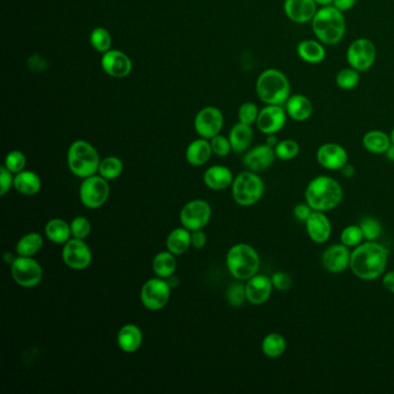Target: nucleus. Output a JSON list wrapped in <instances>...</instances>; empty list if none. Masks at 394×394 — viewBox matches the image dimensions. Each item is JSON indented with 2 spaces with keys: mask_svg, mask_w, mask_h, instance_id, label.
<instances>
[{
  "mask_svg": "<svg viewBox=\"0 0 394 394\" xmlns=\"http://www.w3.org/2000/svg\"><path fill=\"white\" fill-rule=\"evenodd\" d=\"M15 259H16V257H14V254H12V253L6 252L4 254V261L5 263L8 265H12L14 263Z\"/></svg>",
  "mask_w": 394,
  "mask_h": 394,
  "instance_id": "55",
  "label": "nucleus"
},
{
  "mask_svg": "<svg viewBox=\"0 0 394 394\" xmlns=\"http://www.w3.org/2000/svg\"><path fill=\"white\" fill-rule=\"evenodd\" d=\"M315 3L320 8H324V6H330L333 4V0H315Z\"/></svg>",
  "mask_w": 394,
  "mask_h": 394,
  "instance_id": "57",
  "label": "nucleus"
},
{
  "mask_svg": "<svg viewBox=\"0 0 394 394\" xmlns=\"http://www.w3.org/2000/svg\"><path fill=\"white\" fill-rule=\"evenodd\" d=\"M253 135L254 134H253L252 125H248L241 122L235 124L228 137L233 152L236 154H242L246 152L252 144Z\"/></svg>",
  "mask_w": 394,
  "mask_h": 394,
  "instance_id": "27",
  "label": "nucleus"
},
{
  "mask_svg": "<svg viewBox=\"0 0 394 394\" xmlns=\"http://www.w3.org/2000/svg\"><path fill=\"white\" fill-rule=\"evenodd\" d=\"M278 142H278V139H276V134H270V135H267L266 144H267L268 146H271V147L274 148V147L278 145Z\"/></svg>",
  "mask_w": 394,
  "mask_h": 394,
  "instance_id": "54",
  "label": "nucleus"
},
{
  "mask_svg": "<svg viewBox=\"0 0 394 394\" xmlns=\"http://www.w3.org/2000/svg\"><path fill=\"white\" fill-rule=\"evenodd\" d=\"M360 80H361L360 72L350 66L341 68L335 75V83L342 90H352L356 88Z\"/></svg>",
  "mask_w": 394,
  "mask_h": 394,
  "instance_id": "37",
  "label": "nucleus"
},
{
  "mask_svg": "<svg viewBox=\"0 0 394 394\" xmlns=\"http://www.w3.org/2000/svg\"><path fill=\"white\" fill-rule=\"evenodd\" d=\"M283 11L291 23L305 25L313 21L318 5L315 0H285Z\"/></svg>",
  "mask_w": 394,
  "mask_h": 394,
  "instance_id": "17",
  "label": "nucleus"
},
{
  "mask_svg": "<svg viewBox=\"0 0 394 394\" xmlns=\"http://www.w3.org/2000/svg\"><path fill=\"white\" fill-rule=\"evenodd\" d=\"M306 231L313 242L325 243L331 236L332 227L330 220L323 212L315 211L306 220Z\"/></svg>",
  "mask_w": 394,
  "mask_h": 394,
  "instance_id": "22",
  "label": "nucleus"
},
{
  "mask_svg": "<svg viewBox=\"0 0 394 394\" xmlns=\"http://www.w3.org/2000/svg\"><path fill=\"white\" fill-rule=\"evenodd\" d=\"M365 238L361 227L358 226H350L345 228L341 233V242L343 246H356Z\"/></svg>",
  "mask_w": 394,
  "mask_h": 394,
  "instance_id": "43",
  "label": "nucleus"
},
{
  "mask_svg": "<svg viewBox=\"0 0 394 394\" xmlns=\"http://www.w3.org/2000/svg\"><path fill=\"white\" fill-rule=\"evenodd\" d=\"M362 144L368 152L373 154H385L392 145L390 135L380 130L369 131L362 139Z\"/></svg>",
  "mask_w": 394,
  "mask_h": 394,
  "instance_id": "31",
  "label": "nucleus"
},
{
  "mask_svg": "<svg viewBox=\"0 0 394 394\" xmlns=\"http://www.w3.org/2000/svg\"><path fill=\"white\" fill-rule=\"evenodd\" d=\"M62 258L67 267L75 271H82L90 267L93 261V253L85 239L73 237L64 244Z\"/></svg>",
  "mask_w": 394,
  "mask_h": 394,
  "instance_id": "13",
  "label": "nucleus"
},
{
  "mask_svg": "<svg viewBox=\"0 0 394 394\" xmlns=\"http://www.w3.org/2000/svg\"><path fill=\"white\" fill-rule=\"evenodd\" d=\"M45 236L55 244H65L72 237L71 224L63 219H51L45 224Z\"/></svg>",
  "mask_w": 394,
  "mask_h": 394,
  "instance_id": "30",
  "label": "nucleus"
},
{
  "mask_svg": "<svg viewBox=\"0 0 394 394\" xmlns=\"http://www.w3.org/2000/svg\"><path fill=\"white\" fill-rule=\"evenodd\" d=\"M317 161L328 170H338L348 163V154L342 146L328 142L320 146L317 150Z\"/></svg>",
  "mask_w": 394,
  "mask_h": 394,
  "instance_id": "18",
  "label": "nucleus"
},
{
  "mask_svg": "<svg viewBox=\"0 0 394 394\" xmlns=\"http://www.w3.org/2000/svg\"><path fill=\"white\" fill-rule=\"evenodd\" d=\"M40 176L31 170H23L14 175V189L23 196H35L41 190Z\"/></svg>",
  "mask_w": 394,
  "mask_h": 394,
  "instance_id": "29",
  "label": "nucleus"
},
{
  "mask_svg": "<svg viewBox=\"0 0 394 394\" xmlns=\"http://www.w3.org/2000/svg\"><path fill=\"white\" fill-rule=\"evenodd\" d=\"M14 187V176L5 166L0 167V196L8 194Z\"/></svg>",
  "mask_w": 394,
  "mask_h": 394,
  "instance_id": "47",
  "label": "nucleus"
},
{
  "mask_svg": "<svg viewBox=\"0 0 394 394\" xmlns=\"http://www.w3.org/2000/svg\"><path fill=\"white\" fill-rule=\"evenodd\" d=\"M102 70L111 78L123 79L131 75L133 64L127 53L119 50H109L101 60Z\"/></svg>",
  "mask_w": 394,
  "mask_h": 394,
  "instance_id": "16",
  "label": "nucleus"
},
{
  "mask_svg": "<svg viewBox=\"0 0 394 394\" xmlns=\"http://www.w3.org/2000/svg\"><path fill=\"white\" fill-rule=\"evenodd\" d=\"M357 0H333V6L338 8L339 11L346 12L350 11L352 8L356 5Z\"/></svg>",
  "mask_w": 394,
  "mask_h": 394,
  "instance_id": "51",
  "label": "nucleus"
},
{
  "mask_svg": "<svg viewBox=\"0 0 394 394\" xmlns=\"http://www.w3.org/2000/svg\"><path fill=\"white\" fill-rule=\"evenodd\" d=\"M90 45L97 53H105L111 50L112 38L108 30L103 27H97L90 33Z\"/></svg>",
  "mask_w": 394,
  "mask_h": 394,
  "instance_id": "38",
  "label": "nucleus"
},
{
  "mask_svg": "<svg viewBox=\"0 0 394 394\" xmlns=\"http://www.w3.org/2000/svg\"><path fill=\"white\" fill-rule=\"evenodd\" d=\"M207 243V237L205 234L202 229L201 231H192L191 234V246H194V249L201 250L204 249Z\"/></svg>",
  "mask_w": 394,
  "mask_h": 394,
  "instance_id": "49",
  "label": "nucleus"
},
{
  "mask_svg": "<svg viewBox=\"0 0 394 394\" xmlns=\"http://www.w3.org/2000/svg\"><path fill=\"white\" fill-rule=\"evenodd\" d=\"M350 250L346 246H333L326 250L323 256L324 267L331 273H341L350 264Z\"/></svg>",
  "mask_w": 394,
  "mask_h": 394,
  "instance_id": "23",
  "label": "nucleus"
},
{
  "mask_svg": "<svg viewBox=\"0 0 394 394\" xmlns=\"http://www.w3.org/2000/svg\"><path fill=\"white\" fill-rule=\"evenodd\" d=\"M213 150L211 142L200 138L194 140L186 148L185 157L187 162L194 167H201L209 162L212 157Z\"/></svg>",
  "mask_w": 394,
  "mask_h": 394,
  "instance_id": "28",
  "label": "nucleus"
},
{
  "mask_svg": "<svg viewBox=\"0 0 394 394\" xmlns=\"http://www.w3.org/2000/svg\"><path fill=\"white\" fill-rule=\"evenodd\" d=\"M261 348H263V352L266 356L276 358V357L281 356L285 353L287 342L283 335L278 334V333H271V334L265 337L263 343H261Z\"/></svg>",
  "mask_w": 394,
  "mask_h": 394,
  "instance_id": "35",
  "label": "nucleus"
},
{
  "mask_svg": "<svg viewBox=\"0 0 394 394\" xmlns=\"http://www.w3.org/2000/svg\"><path fill=\"white\" fill-rule=\"evenodd\" d=\"M170 293L171 287L169 286L167 280L154 278L144 283L140 298L146 309L159 311L168 304Z\"/></svg>",
  "mask_w": 394,
  "mask_h": 394,
  "instance_id": "11",
  "label": "nucleus"
},
{
  "mask_svg": "<svg viewBox=\"0 0 394 394\" xmlns=\"http://www.w3.org/2000/svg\"><path fill=\"white\" fill-rule=\"evenodd\" d=\"M342 175L345 177H352L354 175V168L350 164L347 163L345 167L342 168Z\"/></svg>",
  "mask_w": 394,
  "mask_h": 394,
  "instance_id": "53",
  "label": "nucleus"
},
{
  "mask_svg": "<svg viewBox=\"0 0 394 394\" xmlns=\"http://www.w3.org/2000/svg\"><path fill=\"white\" fill-rule=\"evenodd\" d=\"M256 93L265 105H285L291 95L289 79L276 68L265 70L257 79Z\"/></svg>",
  "mask_w": 394,
  "mask_h": 394,
  "instance_id": "3",
  "label": "nucleus"
},
{
  "mask_svg": "<svg viewBox=\"0 0 394 394\" xmlns=\"http://www.w3.org/2000/svg\"><path fill=\"white\" fill-rule=\"evenodd\" d=\"M296 53L300 60L308 64L323 63L326 58L325 45L318 40L313 38H306L300 42L296 48Z\"/></svg>",
  "mask_w": 394,
  "mask_h": 394,
  "instance_id": "26",
  "label": "nucleus"
},
{
  "mask_svg": "<svg viewBox=\"0 0 394 394\" xmlns=\"http://www.w3.org/2000/svg\"><path fill=\"white\" fill-rule=\"evenodd\" d=\"M12 278L23 288L38 287L43 279V270L33 257L18 256L11 265Z\"/></svg>",
  "mask_w": 394,
  "mask_h": 394,
  "instance_id": "10",
  "label": "nucleus"
},
{
  "mask_svg": "<svg viewBox=\"0 0 394 394\" xmlns=\"http://www.w3.org/2000/svg\"><path fill=\"white\" fill-rule=\"evenodd\" d=\"M294 214L296 219L306 222V220L309 219V216L313 214V209L309 205L300 204L295 207Z\"/></svg>",
  "mask_w": 394,
  "mask_h": 394,
  "instance_id": "50",
  "label": "nucleus"
},
{
  "mask_svg": "<svg viewBox=\"0 0 394 394\" xmlns=\"http://www.w3.org/2000/svg\"><path fill=\"white\" fill-rule=\"evenodd\" d=\"M346 58L348 65L360 73L368 71L375 64L377 48L369 38H357L347 49Z\"/></svg>",
  "mask_w": 394,
  "mask_h": 394,
  "instance_id": "9",
  "label": "nucleus"
},
{
  "mask_svg": "<svg viewBox=\"0 0 394 394\" xmlns=\"http://www.w3.org/2000/svg\"><path fill=\"white\" fill-rule=\"evenodd\" d=\"M108 182L100 175L90 176L83 179L79 189V197L82 205L90 209L102 207L110 196Z\"/></svg>",
  "mask_w": 394,
  "mask_h": 394,
  "instance_id": "8",
  "label": "nucleus"
},
{
  "mask_svg": "<svg viewBox=\"0 0 394 394\" xmlns=\"http://www.w3.org/2000/svg\"><path fill=\"white\" fill-rule=\"evenodd\" d=\"M383 285L389 291L394 294V272H390L384 276Z\"/></svg>",
  "mask_w": 394,
  "mask_h": 394,
  "instance_id": "52",
  "label": "nucleus"
},
{
  "mask_svg": "<svg viewBox=\"0 0 394 394\" xmlns=\"http://www.w3.org/2000/svg\"><path fill=\"white\" fill-rule=\"evenodd\" d=\"M389 251L386 248L373 241H369L356 250L350 256V268L360 279L373 280L380 278L385 271Z\"/></svg>",
  "mask_w": 394,
  "mask_h": 394,
  "instance_id": "1",
  "label": "nucleus"
},
{
  "mask_svg": "<svg viewBox=\"0 0 394 394\" xmlns=\"http://www.w3.org/2000/svg\"><path fill=\"white\" fill-rule=\"evenodd\" d=\"M386 154L387 159L390 161H394V145L390 146V148L387 149V152L385 153Z\"/></svg>",
  "mask_w": 394,
  "mask_h": 394,
  "instance_id": "58",
  "label": "nucleus"
},
{
  "mask_svg": "<svg viewBox=\"0 0 394 394\" xmlns=\"http://www.w3.org/2000/svg\"><path fill=\"white\" fill-rule=\"evenodd\" d=\"M176 268H177V261H176L175 254L163 251V252L157 253L154 257L153 261V271L157 274V278L167 280L171 276L175 274Z\"/></svg>",
  "mask_w": 394,
  "mask_h": 394,
  "instance_id": "33",
  "label": "nucleus"
},
{
  "mask_svg": "<svg viewBox=\"0 0 394 394\" xmlns=\"http://www.w3.org/2000/svg\"><path fill=\"white\" fill-rule=\"evenodd\" d=\"M246 300H248L246 286H243L242 283H234L229 287L227 291V301L231 306L238 308L243 305Z\"/></svg>",
  "mask_w": 394,
  "mask_h": 394,
  "instance_id": "44",
  "label": "nucleus"
},
{
  "mask_svg": "<svg viewBox=\"0 0 394 394\" xmlns=\"http://www.w3.org/2000/svg\"><path fill=\"white\" fill-rule=\"evenodd\" d=\"M360 227L363 231V236L368 241H375L382 234V226L377 220L372 219V218H367V219L363 220Z\"/></svg>",
  "mask_w": 394,
  "mask_h": 394,
  "instance_id": "45",
  "label": "nucleus"
},
{
  "mask_svg": "<svg viewBox=\"0 0 394 394\" xmlns=\"http://www.w3.org/2000/svg\"><path fill=\"white\" fill-rule=\"evenodd\" d=\"M342 187L335 179L319 176L313 179L305 191L306 202L313 211L326 212L335 209L341 201Z\"/></svg>",
  "mask_w": 394,
  "mask_h": 394,
  "instance_id": "4",
  "label": "nucleus"
},
{
  "mask_svg": "<svg viewBox=\"0 0 394 394\" xmlns=\"http://www.w3.org/2000/svg\"><path fill=\"white\" fill-rule=\"evenodd\" d=\"M43 244L44 239L42 237V235L38 233H29L20 238L15 251L18 253V256L34 257L41 251Z\"/></svg>",
  "mask_w": 394,
  "mask_h": 394,
  "instance_id": "34",
  "label": "nucleus"
},
{
  "mask_svg": "<svg viewBox=\"0 0 394 394\" xmlns=\"http://www.w3.org/2000/svg\"><path fill=\"white\" fill-rule=\"evenodd\" d=\"M274 148L268 146L259 145L246 153V157H243V163L250 171L258 172L264 171L271 167L274 159H276Z\"/></svg>",
  "mask_w": 394,
  "mask_h": 394,
  "instance_id": "19",
  "label": "nucleus"
},
{
  "mask_svg": "<svg viewBox=\"0 0 394 394\" xmlns=\"http://www.w3.org/2000/svg\"><path fill=\"white\" fill-rule=\"evenodd\" d=\"M391 142H392V144H393L394 145V127H393V130H392V132H391Z\"/></svg>",
  "mask_w": 394,
  "mask_h": 394,
  "instance_id": "59",
  "label": "nucleus"
},
{
  "mask_svg": "<svg viewBox=\"0 0 394 394\" xmlns=\"http://www.w3.org/2000/svg\"><path fill=\"white\" fill-rule=\"evenodd\" d=\"M259 109L256 103L253 102H244L239 109H238V120L241 123L252 125L256 123L258 116H259Z\"/></svg>",
  "mask_w": 394,
  "mask_h": 394,
  "instance_id": "41",
  "label": "nucleus"
},
{
  "mask_svg": "<svg viewBox=\"0 0 394 394\" xmlns=\"http://www.w3.org/2000/svg\"><path fill=\"white\" fill-rule=\"evenodd\" d=\"M286 109L283 105H266L259 111L256 125L261 133L270 135L283 130L287 123Z\"/></svg>",
  "mask_w": 394,
  "mask_h": 394,
  "instance_id": "15",
  "label": "nucleus"
},
{
  "mask_svg": "<svg viewBox=\"0 0 394 394\" xmlns=\"http://www.w3.org/2000/svg\"><path fill=\"white\" fill-rule=\"evenodd\" d=\"M261 266V258L252 246L239 243L233 246L227 254L228 271L235 279L246 281L256 276Z\"/></svg>",
  "mask_w": 394,
  "mask_h": 394,
  "instance_id": "6",
  "label": "nucleus"
},
{
  "mask_svg": "<svg viewBox=\"0 0 394 394\" xmlns=\"http://www.w3.org/2000/svg\"><path fill=\"white\" fill-rule=\"evenodd\" d=\"M72 237L78 239H86L90 235L92 224L90 220L85 216H77L72 220L71 224Z\"/></svg>",
  "mask_w": 394,
  "mask_h": 394,
  "instance_id": "42",
  "label": "nucleus"
},
{
  "mask_svg": "<svg viewBox=\"0 0 394 394\" xmlns=\"http://www.w3.org/2000/svg\"><path fill=\"white\" fill-rule=\"evenodd\" d=\"M124 170L123 161L117 157H108L101 160L98 175L107 181H114L122 175Z\"/></svg>",
  "mask_w": 394,
  "mask_h": 394,
  "instance_id": "36",
  "label": "nucleus"
},
{
  "mask_svg": "<svg viewBox=\"0 0 394 394\" xmlns=\"http://www.w3.org/2000/svg\"><path fill=\"white\" fill-rule=\"evenodd\" d=\"M142 332L137 325L127 324L120 328L117 335V345L124 353H135L142 345Z\"/></svg>",
  "mask_w": 394,
  "mask_h": 394,
  "instance_id": "25",
  "label": "nucleus"
},
{
  "mask_svg": "<svg viewBox=\"0 0 394 394\" xmlns=\"http://www.w3.org/2000/svg\"><path fill=\"white\" fill-rule=\"evenodd\" d=\"M272 280L266 276H254L246 283V298L251 304L261 305L272 294Z\"/></svg>",
  "mask_w": 394,
  "mask_h": 394,
  "instance_id": "20",
  "label": "nucleus"
},
{
  "mask_svg": "<svg viewBox=\"0 0 394 394\" xmlns=\"http://www.w3.org/2000/svg\"><path fill=\"white\" fill-rule=\"evenodd\" d=\"M167 281L168 283H169V286L171 287V289H172V288H175V287L179 286V278H175L174 276H171L170 278H168Z\"/></svg>",
  "mask_w": 394,
  "mask_h": 394,
  "instance_id": "56",
  "label": "nucleus"
},
{
  "mask_svg": "<svg viewBox=\"0 0 394 394\" xmlns=\"http://www.w3.org/2000/svg\"><path fill=\"white\" fill-rule=\"evenodd\" d=\"M313 31L318 41L324 45H337L346 35L347 23L345 13L333 5L318 8L311 21Z\"/></svg>",
  "mask_w": 394,
  "mask_h": 394,
  "instance_id": "2",
  "label": "nucleus"
},
{
  "mask_svg": "<svg viewBox=\"0 0 394 394\" xmlns=\"http://www.w3.org/2000/svg\"><path fill=\"white\" fill-rule=\"evenodd\" d=\"M234 179L231 169L224 166H213L204 174L205 185L213 191L226 190L233 185Z\"/></svg>",
  "mask_w": 394,
  "mask_h": 394,
  "instance_id": "24",
  "label": "nucleus"
},
{
  "mask_svg": "<svg viewBox=\"0 0 394 394\" xmlns=\"http://www.w3.org/2000/svg\"><path fill=\"white\" fill-rule=\"evenodd\" d=\"M271 280L273 286L276 287L278 290L285 291V290H288L291 287L290 276L287 273H283V272H276V273L273 274Z\"/></svg>",
  "mask_w": 394,
  "mask_h": 394,
  "instance_id": "48",
  "label": "nucleus"
},
{
  "mask_svg": "<svg viewBox=\"0 0 394 394\" xmlns=\"http://www.w3.org/2000/svg\"><path fill=\"white\" fill-rule=\"evenodd\" d=\"M224 117L222 111L215 107H206L198 112L194 118V130L200 138L211 139L216 137L224 129Z\"/></svg>",
  "mask_w": 394,
  "mask_h": 394,
  "instance_id": "14",
  "label": "nucleus"
},
{
  "mask_svg": "<svg viewBox=\"0 0 394 394\" xmlns=\"http://www.w3.org/2000/svg\"><path fill=\"white\" fill-rule=\"evenodd\" d=\"M283 107L286 109L288 117L295 122H305L313 116V102L303 94L290 95Z\"/></svg>",
  "mask_w": 394,
  "mask_h": 394,
  "instance_id": "21",
  "label": "nucleus"
},
{
  "mask_svg": "<svg viewBox=\"0 0 394 394\" xmlns=\"http://www.w3.org/2000/svg\"><path fill=\"white\" fill-rule=\"evenodd\" d=\"M274 152L276 157L280 160H293L300 153V145L293 139H285L283 142H278V145L274 147Z\"/></svg>",
  "mask_w": 394,
  "mask_h": 394,
  "instance_id": "39",
  "label": "nucleus"
},
{
  "mask_svg": "<svg viewBox=\"0 0 394 394\" xmlns=\"http://www.w3.org/2000/svg\"><path fill=\"white\" fill-rule=\"evenodd\" d=\"M212 216V209L207 201L196 199L189 201L179 214L181 224L187 231H201L209 224Z\"/></svg>",
  "mask_w": 394,
  "mask_h": 394,
  "instance_id": "12",
  "label": "nucleus"
},
{
  "mask_svg": "<svg viewBox=\"0 0 394 394\" xmlns=\"http://www.w3.org/2000/svg\"><path fill=\"white\" fill-rule=\"evenodd\" d=\"M100 163V155L92 144L86 140L72 142L67 152V164L73 175L83 179L96 175Z\"/></svg>",
  "mask_w": 394,
  "mask_h": 394,
  "instance_id": "5",
  "label": "nucleus"
},
{
  "mask_svg": "<svg viewBox=\"0 0 394 394\" xmlns=\"http://www.w3.org/2000/svg\"><path fill=\"white\" fill-rule=\"evenodd\" d=\"M26 164V155L20 150H12L5 157L4 166L8 168V170L11 171L13 175H16V174L25 170Z\"/></svg>",
  "mask_w": 394,
  "mask_h": 394,
  "instance_id": "40",
  "label": "nucleus"
},
{
  "mask_svg": "<svg viewBox=\"0 0 394 394\" xmlns=\"http://www.w3.org/2000/svg\"><path fill=\"white\" fill-rule=\"evenodd\" d=\"M264 183L253 171H244L234 179L231 194L239 206H252L261 200L264 194Z\"/></svg>",
  "mask_w": 394,
  "mask_h": 394,
  "instance_id": "7",
  "label": "nucleus"
},
{
  "mask_svg": "<svg viewBox=\"0 0 394 394\" xmlns=\"http://www.w3.org/2000/svg\"><path fill=\"white\" fill-rule=\"evenodd\" d=\"M211 146H212L213 154L219 157H228L233 150L229 138H226L221 134H218L216 137L211 139Z\"/></svg>",
  "mask_w": 394,
  "mask_h": 394,
  "instance_id": "46",
  "label": "nucleus"
},
{
  "mask_svg": "<svg viewBox=\"0 0 394 394\" xmlns=\"http://www.w3.org/2000/svg\"><path fill=\"white\" fill-rule=\"evenodd\" d=\"M191 231L186 228H176L167 238V249L169 252L181 256L190 249Z\"/></svg>",
  "mask_w": 394,
  "mask_h": 394,
  "instance_id": "32",
  "label": "nucleus"
}]
</instances>
